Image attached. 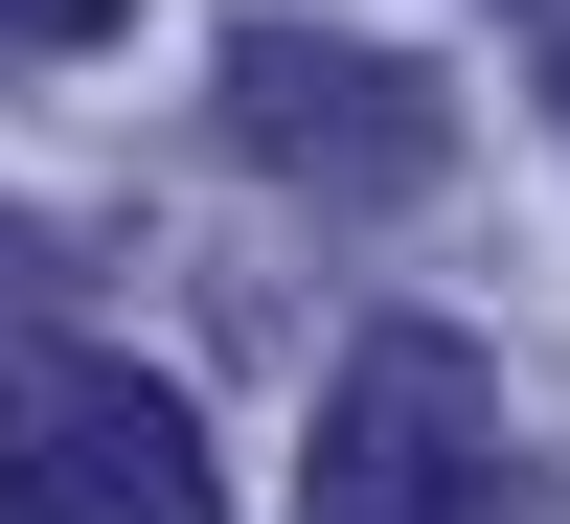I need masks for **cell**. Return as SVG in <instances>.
I'll return each instance as SVG.
<instances>
[{
	"label": "cell",
	"mask_w": 570,
	"mask_h": 524,
	"mask_svg": "<svg viewBox=\"0 0 570 524\" xmlns=\"http://www.w3.org/2000/svg\"><path fill=\"white\" fill-rule=\"evenodd\" d=\"M297 524H502V388L456 319H365L343 388H320Z\"/></svg>",
	"instance_id": "6da1fadb"
},
{
	"label": "cell",
	"mask_w": 570,
	"mask_h": 524,
	"mask_svg": "<svg viewBox=\"0 0 570 524\" xmlns=\"http://www.w3.org/2000/svg\"><path fill=\"white\" fill-rule=\"evenodd\" d=\"M0 524H228V479H206V434H183L160 365L23 343L0 365Z\"/></svg>",
	"instance_id": "7a4b0ae2"
},
{
	"label": "cell",
	"mask_w": 570,
	"mask_h": 524,
	"mask_svg": "<svg viewBox=\"0 0 570 524\" xmlns=\"http://www.w3.org/2000/svg\"><path fill=\"white\" fill-rule=\"evenodd\" d=\"M206 115H228V160H274V182H320V206H389V182H434V137H456V91L411 69V46H343V23H228V69H206Z\"/></svg>",
	"instance_id": "3957f363"
},
{
	"label": "cell",
	"mask_w": 570,
	"mask_h": 524,
	"mask_svg": "<svg viewBox=\"0 0 570 524\" xmlns=\"http://www.w3.org/2000/svg\"><path fill=\"white\" fill-rule=\"evenodd\" d=\"M548 115H570V23H548Z\"/></svg>",
	"instance_id": "5b68a950"
},
{
	"label": "cell",
	"mask_w": 570,
	"mask_h": 524,
	"mask_svg": "<svg viewBox=\"0 0 570 524\" xmlns=\"http://www.w3.org/2000/svg\"><path fill=\"white\" fill-rule=\"evenodd\" d=\"M137 0H0V69H23V46H115Z\"/></svg>",
	"instance_id": "277c9868"
}]
</instances>
